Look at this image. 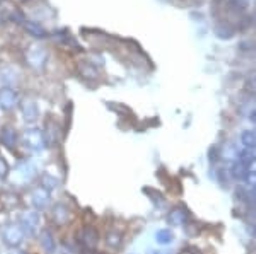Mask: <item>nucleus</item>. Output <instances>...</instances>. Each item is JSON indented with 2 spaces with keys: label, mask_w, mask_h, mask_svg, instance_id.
<instances>
[{
  "label": "nucleus",
  "mask_w": 256,
  "mask_h": 254,
  "mask_svg": "<svg viewBox=\"0 0 256 254\" xmlns=\"http://www.w3.org/2000/svg\"><path fill=\"white\" fill-rule=\"evenodd\" d=\"M22 145L26 147L31 152H41V150L46 147V140H44V133L41 128H36V126H31V128H26L22 133Z\"/></svg>",
  "instance_id": "1"
},
{
  "label": "nucleus",
  "mask_w": 256,
  "mask_h": 254,
  "mask_svg": "<svg viewBox=\"0 0 256 254\" xmlns=\"http://www.w3.org/2000/svg\"><path fill=\"white\" fill-rule=\"evenodd\" d=\"M2 239H4V244L14 249V248H19V246L24 243L26 234H24V231H22V227L19 225V222H10L7 225H4Z\"/></svg>",
  "instance_id": "2"
},
{
  "label": "nucleus",
  "mask_w": 256,
  "mask_h": 254,
  "mask_svg": "<svg viewBox=\"0 0 256 254\" xmlns=\"http://www.w3.org/2000/svg\"><path fill=\"white\" fill-rule=\"evenodd\" d=\"M26 61L34 70H43L48 61V50L41 44H32L26 51Z\"/></svg>",
  "instance_id": "3"
},
{
  "label": "nucleus",
  "mask_w": 256,
  "mask_h": 254,
  "mask_svg": "<svg viewBox=\"0 0 256 254\" xmlns=\"http://www.w3.org/2000/svg\"><path fill=\"white\" fill-rule=\"evenodd\" d=\"M19 225L22 227L24 234L28 237L34 236L40 231L41 225V215L38 210H26L22 215L19 217Z\"/></svg>",
  "instance_id": "4"
},
{
  "label": "nucleus",
  "mask_w": 256,
  "mask_h": 254,
  "mask_svg": "<svg viewBox=\"0 0 256 254\" xmlns=\"http://www.w3.org/2000/svg\"><path fill=\"white\" fill-rule=\"evenodd\" d=\"M30 203L32 205V208L34 210H44V208L50 207V203H52V193H50V190H46L44 186H36L32 188L30 191Z\"/></svg>",
  "instance_id": "5"
},
{
  "label": "nucleus",
  "mask_w": 256,
  "mask_h": 254,
  "mask_svg": "<svg viewBox=\"0 0 256 254\" xmlns=\"http://www.w3.org/2000/svg\"><path fill=\"white\" fill-rule=\"evenodd\" d=\"M72 219V210L68 208V205L65 203H55L52 207V222L56 227H64L67 225Z\"/></svg>",
  "instance_id": "6"
},
{
  "label": "nucleus",
  "mask_w": 256,
  "mask_h": 254,
  "mask_svg": "<svg viewBox=\"0 0 256 254\" xmlns=\"http://www.w3.org/2000/svg\"><path fill=\"white\" fill-rule=\"evenodd\" d=\"M190 210L183 205H178V207L171 208L168 214V224L174 225V227H181V225H186L190 222Z\"/></svg>",
  "instance_id": "7"
},
{
  "label": "nucleus",
  "mask_w": 256,
  "mask_h": 254,
  "mask_svg": "<svg viewBox=\"0 0 256 254\" xmlns=\"http://www.w3.org/2000/svg\"><path fill=\"white\" fill-rule=\"evenodd\" d=\"M19 104V96L14 87H2L0 89V109L10 111Z\"/></svg>",
  "instance_id": "8"
},
{
  "label": "nucleus",
  "mask_w": 256,
  "mask_h": 254,
  "mask_svg": "<svg viewBox=\"0 0 256 254\" xmlns=\"http://www.w3.org/2000/svg\"><path fill=\"white\" fill-rule=\"evenodd\" d=\"M77 237H79V243L88 249H94L99 241V234H98L96 227H92V225L82 227L79 231V234H77Z\"/></svg>",
  "instance_id": "9"
},
{
  "label": "nucleus",
  "mask_w": 256,
  "mask_h": 254,
  "mask_svg": "<svg viewBox=\"0 0 256 254\" xmlns=\"http://www.w3.org/2000/svg\"><path fill=\"white\" fill-rule=\"evenodd\" d=\"M20 113H22V118L26 123H34L40 118V108L36 104V101L31 99V97H26V99L20 101Z\"/></svg>",
  "instance_id": "10"
},
{
  "label": "nucleus",
  "mask_w": 256,
  "mask_h": 254,
  "mask_svg": "<svg viewBox=\"0 0 256 254\" xmlns=\"http://www.w3.org/2000/svg\"><path fill=\"white\" fill-rule=\"evenodd\" d=\"M43 133H44V140H46V147H55L60 142L62 128L55 120H48L44 123Z\"/></svg>",
  "instance_id": "11"
},
{
  "label": "nucleus",
  "mask_w": 256,
  "mask_h": 254,
  "mask_svg": "<svg viewBox=\"0 0 256 254\" xmlns=\"http://www.w3.org/2000/svg\"><path fill=\"white\" fill-rule=\"evenodd\" d=\"M19 142V133L16 130V126L12 125H6L0 128V143L7 149H16Z\"/></svg>",
  "instance_id": "12"
},
{
  "label": "nucleus",
  "mask_w": 256,
  "mask_h": 254,
  "mask_svg": "<svg viewBox=\"0 0 256 254\" xmlns=\"http://www.w3.org/2000/svg\"><path fill=\"white\" fill-rule=\"evenodd\" d=\"M40 248L44 254H55L56 253V239L50 229H41L40 231Z\"/></svg>",
  "instance_id": "13"
},
{
  "label": "nucleus",
  "mask_w": 256,
  "mask_h": 254,
  "mask_svg": "<svg viewBox=\"0 0 256 254\" xmlns=\"http://www.w3.org/2000/svg\"><path fill=\"white\" fill-rule=\"evenodd\" d=\"M20 72L12 65H6V67H0V84L4 87H12L14 84L19 82Z\"/></svg>",
  "instance_id": "14"
},
{
  "label": "nucleus",
  "mask_w": 256,
  "mask_h": 254,
  "mask_svg": "<svg viewBox=\"0 0 256 254\" xmlns=\"http://www.w3.org/2000/svg\"><path fill=\"white\" fill-rule=\"evenodd\" d=\"M24 29H26L28 34H31L36 39L48 38V31L40 22H34V20H24Z\"/></svg>",
  "instance_id": "15"
},
{
  "label": "nucleus",
  "mask_w": 256,
  "mask_h": 254,
  "mask_svg": "<svg viewBox=\"0 0 256 254\" xmlns=\"http://www.w3.org/2000/svg\"><path fill=\"white\" fill-rule=\"evenodd\" d=\"M62 184V178L60 176H56V174H53L52 171H44L43 174H41V186H44L46 190H56Z\"/></svg>",
  "instance_id": "16"
},
{
  "label": "nucleus",
  "mask_w": 256,
  "mask_h": 254,
  "mask_svg": "<svg viewBox=\"0 0 256 254\" xmlns=\"http://www.w3.org/2000/svg\"><path fill=\"white\" fill-rule=\"evenodd\" d=\"M248 173H250V164H246L242 161H234L232 166H230V176H232L234 179L244 181Z\"/></svg>",
  "instance_id": "17"
},
{
  "label": "nucleus",
  "mask_w": 256,
  "mask_h": 254,
  "mask_svg": "<svg viewBox=\"0 0 256 254\" xmlns=\"http://www.w3.org/2000/svg\"><path fill=\"white\" fill-rule=\"evenodd\" d=\"M218 157L224 159V161H238L239 149L234 147V143H226L218 149Z\"/></svg>",
  "instance_id": "18"
},
{
  "label": "nucleus",
  "mask_w": 256,
  "mask_h": 254,
  "mask_svg": "<svg viewBox=\"0 0 256 254\" xmlns=\"http://www.w3.org/2000/svg\"><path fill=\"white\" fill-rule=\"evenodd\" d=\"M156 241L159 244H171L174 241V234H172L171 229H160L156 232Z\"/></svg>",
  "instance_id": "19"
},
{
  "label": "nucleus",
  "mask_w": 256,
  "mask_h": 254,
  "mask_svg": "<svg viewBox=\"0 0 256 254\" xmlns=\"http://www.w3.org/2000/svg\"><path fill=\"white\" fill-rule=\"evenodd\" d=\"M241 145L244 147V149H251V147L256 145V135L253 130H244V132L241 133Z\"/></svg>",
  "instance_id": "20"
},
{
  "label": "nucleus",
  "mask_w": 256,
  "mask_h": 254,
  "mask_svg": "<svg viewBox=\"0 0 256 254\" xmlns=\"http://www.w3.org/2000/svg\"><path fill=\"white\" fill-rule=\"evenodd\" d=\"M80 75H82V77H86V79H98L96 65H94V63H89V61L82 63V65H80Z\"/></svg>",
  "instance_id": "21"
},
{
  "label": "nucleus",
  "mask_w": 256,
  "mask_h": 254,
  "mask_svg": "<svg viewBox=\"0 0 256 254\" xmlns=\"http://www.w3.org/2000/svg\"><path fill=\"white\" fill-rule=\"evenodd\" d=\"M106 243H108V246H111V248H120V244H122V234H120V232H114V231L108 232Z\"/></svg>",
  "instance_id": "22"
},
{
  "label": "nucleus",
  "mask_w": 256,
  "mask_h": 254,
  "mask_svg": "<svg viewBox=\"0 0 256 254\" xmlns=\"http://www.w3.org/2000/svg\"><path fill=\"white\" fill-rule=\"evenodd\" d=\"M10 174V166L7 162V159L0 154V179H7V176Z\"/></svg>",
  "instance_id": "23"
},
{
  "label": "nucleus",
  "mask_w": 256,
  "mask_h": 254,
  "mask_svg": "<svg viewBox=\"0 0 256 254\" xmlns=\"http://www.w3.org/2000/svg\"><path fill=\"white\" fill-rule=\"evenodd\" d=\"M246 87L250 89L251 92H256V75L254 77H251L250 80H248V84H246Z\"/></svg>",
  "instance_id": "24"
},
{
  "label": "nucleus",
  "mask_w": 256,
  "mask_h": 254,
  "mask_svg": "<svg viewBox=\"0 0 256 254\" xmlns=\"http://www.w3.org/2000/svg\"><path fill=\"white\" fill-rule=\"evenodd\" d=\"M9 254H28V253H24V251H20V249L14 248V249H12V251H10Z\"/></svg>",
  "instance_id": "25"
},
{
  "label": "nucleus",
  "mask_w": 256,
  "mask_h": 254,
  "mask_svg": "<svg viewBox=\"0 0 256 254\" xmlns=\"http://www.w3.org/2000/svg\"><path fill=\"white\" fill-rule=\"evenodd\" d=\"M250 232L256 237V224H251V225H250Z\"/></svg>",
  "instance_id": "26"
},
{
  "label": "nucleus",
  "mask_w": 256,
  "mask_h": 254,
  "mask_svg": "<svg viewBox=\"0 0 256 254\" xmlns=\"http://www.w3.org/2000/svg\"><path fill=\"white\" fill-rule=\"evenodd\" d=\"M250 120H251V121H253V123H256V109H254V111H253V113H251V114H250Z\"/></svg>",
  "instance_id": "27"
},
{
  "label": "nucleus",
  "mask_w": 256,
  "mask_h": 254,
  "mask_svg": "<svg viewBox=\"0 0 256 254\" xmlns=\"http://www.w3.org/2000/svg\"><path fill=\"white\" fill-rule=\"evenodd\" d=\"M250 195H251V196H253V198L256 200V186H253V188H251V191H250Z\"/></svg>",
  "instance_id": "28"
},
{
  "label": "nucleus",
  "mask_w": 256,
  "mask_h": 254,
  "mask_svg": "<svg viewBox=\"0 0 256 254\" xmlns=\"http://www.w3.org/2000/svg\"><path fill=\"white\" fill-rule=\"evenodd\" d=\"M94 254H104V253H94Z\"/></svg>",
  "instance_id": "29"
},
{
  "label": "nucleus",
  "mask_w": 256,
  "mask_h": 254,
  "mask_svg": "<svg viewBox=\"0 0 256 254\" xmlns=\"http://www.w3.org/2000/svg\"><path fill=\"white\" fill-rule=\"evenodd\" d=\"M253 132H254V135H256V130H253Z\"/></svg>",
  "instance_id": "30"
}]
</instances>
